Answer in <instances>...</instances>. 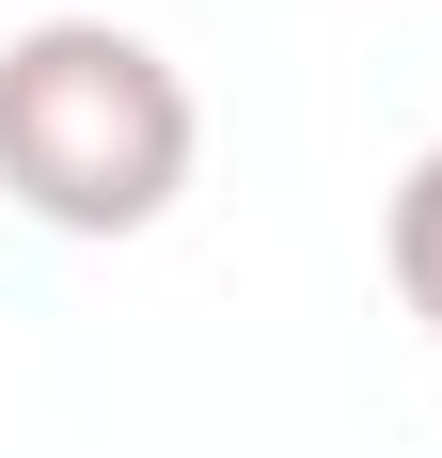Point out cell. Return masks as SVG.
<instances>
[{
  "mask_svg": "<svg viewBox=\"0 0 442 458\" xmlns=\"http://www.w3.org/2000/svg\"><path fill=\"white\" fill-rule=\"evenodd\" d=\"M379 253H395V301L427 317V348H442V142L395 174V206H379Z\"/></svg>",
  "mask_w": 442,
  "mask_h": 458,
  "instance_id": "cell-2",
  "label": "cell"
},
{
  "mask_svg": "<svg viewBox=\"0 0 442 458\" xmlns=\"http://www.w3.org/2000/svg\"><path fill=\"white\" fill-rule=\"evenodd\" d=\"M190 158H206V111H190V80L127 16H32V32L0 47V190L47 237L174 222Z\"/></svg>",
  "mask_w": 442,
  "mask_h": 458,
  "instance_id": "cell-1",
  "label": "cell"
}]
</instances>
